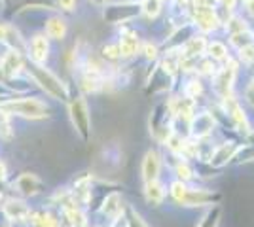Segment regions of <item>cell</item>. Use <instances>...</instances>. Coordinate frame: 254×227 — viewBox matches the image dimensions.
<instances>
[{
    "instance_id": "6da1fadb",
    "label": "cell",
    "mask_w": 254,
    "mask_h": 227,
    "mask_svg": "<svg viewBox=\"0 0 254 227\" xmlns=\"http://www.w3.org/2000/svg\"><path fill=\"white\" fill-rule=\"evenodd\" d=\"M0 110L8 116H19L27 119H42L48 116V106L40 98L25 97V98H8L0 102Z\"/></svg>"
},
{
    "instance_id": "7a4b0ae2",
    "label": "cell",
    "mask_w": 254,
    "mask_h": 227,
    "mask_svg": "<svg viewBox=\"0 0 254 227\" xmlns=\"http://www.w3.org/2000/svg\"><path fill=\"white\" fill-rule=\"evenodd\" d=\"M27 70H29L31 78L40 86V89L46 95H50L52 98H57V100H66L68 98V91H66L64 84L53 72H50L46 66L31 63V65H27Z\"/></svg>"
},
{
    "instance_id": "3957f363",
    "label": "cell",
    "mask_w": 254,
    "mask_h": 227,
    "mask_svg": "<svg viewBox=\"0 0 254 227\" xmlns=\"http://www.w3.org/2000/svg\"><path fill=\"white\" fill-rule=\"evenodd\" d=\"M68 112H70V119H72L76 131L80 133V136L84 140H87L91 135V119H89V108H87L85 98L82 95L72 98L68 104Z\"/></svg>"
},
{
    "instance_id": "277c9868",
    "label": "cell",
    "mask_w": 254,
    "mask_h": 227,
    "mask_svg": "<svg viewBox=\"0 0 254 227\" xmlns=\"http://www.w3.org/2000/svg\"><path fill=\"white\" fill-rule=\"evenodd\" d=\"M235 74H237V63L235 61H230V65H226L224 68H220L216 76H214V89L218 95L228 97L232 95V87L233 82H235Z\"/></svg>"
},
{
    "instance_id": "5b68a950",
    "label": "cell",
    "mask_w": 254,
    "mask_h": 227,
    "mask_svg": "<svg viewBox=\"0 0 254 227\" xmlns=\"http://www.w3.org/2000/svg\"><path fill=\"white\" fill-rule=\"evenodd\" d=\"M29 57L34 65H44L50 57V38L46 33L34 34L29 42Z\"/></svg>"
},
{
    "instance_id": "8992f818",
    "label": "cell",
    "mask_w": 254,
    "mask_h": 227,
    "mask_svg": "<svg viewBox=\"0 0 254 227\" xmlns=\"http://www.w3.org/2000/svg\"><path fill=\"white\" fill-rule=\"evenodd\" d=\"M220 199L218 193H212L209 189H191V187H186V193L182 197L180 205L182 206H205V205H212Z\"/></svg>"
},
{
    "instance_id": "52a82bcc",
    "label": "cell",
    "mask_w": 254,
    "mask_h": 227,
    "mask_svg": "<svg viewBox=\"0 0 254 227\" xmlns=\"http://www.w3.org/2000/svg\"><path fill=\"white\" fill-rule=\"evenodd\" d=\"M159 171H161V155L156 150L146 151V155L142 159V180H144V184L158 180Z\"/></svg>"
},
{
    "instance_id": "ba28073f",
    "label": "cell",
    "mask_w": 254,
    "mask_h": 227,
    "mask_svg": "<svg viewBox=\"0 0 254 227\" xmlns=\"http://www.w3.org/2000/svg\"><path fill=\"white\" fill-rule=\"evenodd\" d=\"M2 214L8 218L10 222H25L31 216V208L25 205L23 201L17 199H8L2 206Z\"/></svg>"
},
{
    "instance_id": "9c48e42d",
    "label": "cell",
    "mask_w": 254,
    "mask_h": 227,
    "mask_svg": "<svg viewBox=\"0 0 254 227\" xmlns=\"http://www.w3.org/2000/svg\"><path fill=\"white\" fill-rule=\"evenodd\" d=\"M25 68V61L21 57V51L17 49H10L8 53L0 59V70L6 76H17Z\"/></svg>"
},
{
    "instance_id": "30bf717a",
    "label": "cell",
    "mask_w": 254,
    "mask_h": 227,
    "mask_svg": "<svg viewBox=\"0 0 254 227\" xmlns=\"http://www.w3.org/2000/svg\"><path fill=\"white\" fill-rule=\"evenodd\" d=\"M15 187H17V191L21 195H25V197H32V195L42 191L44 184L34 176V174H21V176L15 180Z\"/></svg>"
},
{
    "instance_id": "8fae6325",
    "label": "cell",
    "mask_w": 254,
    "mask_h": 227,
    "mask_svg": "<svg viewBox=\"0 0 254 227\" xmlns=\"http://www.w3.org/2000/svg\"><path fill=\"white\" fill-rule=\"evenodd\" d=\"M66 31H68V25L64 21L61 15H53L46 21V27H44V33L50 40H64L66 36Z\"/></svg>"
},
{
    "instance_id": "7c38bea8",
    "label": "cell",
    "mask_w": 254,
    "mask_h": 227,
    "mask_svg": "<svg viewBox=\"0 0 254 227\" xmlns=\"http://www.w3.org/2000/svg\"><path fill=\"white\" fill-rule=\"evenodd\" d=\"M237 153V146H235V142H226V144H220L214 153H212L211 157V163L214 167H222L226 163L232 159L233 155Z\"/></svg>"
},
{
    "instance_id": "4fadbf2b",
    "label": "cell",
    "mask_w": 254,
    "mask_h": 227,
    "mask_svg": "<svg viewBox=\"0 0 254 227\" xmlns=\"http://www.w3.org/2000/svg\"><path fill=\"white\" fill-rule=\"evenodd\" d=\"M120 57H124V59H131V57H135L138 51V38L135 33H126L122 38H120Z\"/></svg>"
},
{
    "instance_id": "5bb4252c",
    "label": "cell",
    "mask_w": 254,
    "mask_h": 227,
    "mask_svg": "<svg viewBox=\"0 0 254 227\" xmlns=\"http://www.w3.org/2000/svg\"><path fill=\"white\" fill-rule=\"evenodd\" d=\"M212 127H214V119H212L211 114H199V116L191 118V133L197 135V136L209 135Z\"/></svg>"
},
{
    "instance_id": "9a60e30c",
    "label": "cell",
    "mask_w": 254,
    "mask_h": 227,
    "mask_svg": "<svg viewBox=\"0 0 254 227\" xmlns=\"http://www.w3.org/2000/svg\"><path fill=\"white\" fill-rule=\"evenodd\" d=\"M144 195H146V201L150 205L159 206L165 199V185L161 184L159 180H154V182H148L146 184V189H144Z\"/></svg>"
},
{
    "instance_id": "2e32d148",
    "label": "cell",
    "mask_w": 254,
    "mask_h": 227,
    "mask_svg": "<svg viewBox=\"0 0 254 227\" xmlns=\"http://www.w3.org/2000/svg\"><path fill=\"white\" fill-rule=\"evenodd\" d=\"M184 57H197L207 51V40L203 36H191L184 45Z\"/></svg>"
},
{
    "instance_id": "e0dca14e",
    "label": "cell",
    "mask_w": 254,
    "mask_h": 227,
    "mask_svg": "<svg viewBox=\"0 0 254 227\" xmlns=\"http://www.w3.org/2000/svg\"><path fill=\"white\" fill-rule=\"evenodd\" d=\"M103 212H105L108 218H112V220H118V216L124 212V205H120V195L112 193V195H108V197H106Z\"/></svg>"
},
{
    "instance_id": "ac0fdd59",
    "label": "cell",
    "mask_w": 254,
    "mask_h": 227,
    "mask_svg": "<svg viewBox=\"0 0 254 227\" xmlns=\"http://www.w3.org/2000/svg\"><path fill=\"white\" fill-rule=\"evenodd\" d=\"M31 224L32 227H59L57 220L50 212H31Z\"/></svg>"
},
{
    "instance_id": "d6986e66",
    "label": "cell",
    "mask_w": 254,
    "mask_h": 227,
    "mask_svg": "<svg viewBox=\"0 0 254 227\" xmlns=\"http://www.w3.org/2000/svg\"><path fill=\"white\" fill-rule=\"evenodd\" d=\"M207 51H209L207 55L214 61H226L228 59V47H226V44L218 42V40L207 44Z\"/></svg>"
},
{
    "instance_id": "ffe728a7",
    "label": "cell",
    "mask_w": 254,
    "mask_h": 227,
    "mask_svg": "<svg viewBox=\"0 0 254 227\" xmlns=\"http://www.w3.org/2000/svg\"><path fill=\"white\" fill-rule=\"evenodd\" d=\"M159 11H161V0H144V2H142V13H144L148 19L158 17Z\"/></svg>"
},
{
    "instance_id": "44dd1931",
    "label": "cell",
    "mask_w": 254,
    "mask_h": 227,
    "mask_svg": "<svg viewBox=\"0 0 254 227\" xmlns=\"http://www.w3.org/2000/svg\"><path fill=\"white\" fill-rule=\"evenodd\" d=\"M127 227H148V224L133 206H127Z\"/></svg>"
},
{
    "instance_id": "7402d4cb",
    "label": "cell",
    "mask_w": 254,
    "mask_h": 227,
    "mask_svg": "<svg viewBox=\"0 0 254 227\" xmlns=\"http://www.w3.org/2000/svg\"><path fill=\"white\" fill-rule=\"evenodd\" d=\"M218 216H220V210H218V208L209 210V212H207V216L199 222V226L197 227H216L218 226Z\"/></svg>"
},
{
    "instance_id": "603a6c76",
    "label": "cell",
    "mask_w": 254,
    "mask_h": 227,
    "mask_svg": "<svg viewBox=\"0 0 254 227\" xmlns=\"http://www.w3.org/2000/svg\"><path fill=\"white\" fill-rule=\"evenodd\" d=\"M177 176H179V180H182V182H190L191 178H193V171L190 169L188 163H179L177 165Z\"/></svg>"
},
{
    "instance_id": "cb8c5ba5",
    "label": "cell",
    "mask_w": 254,
    "mask_h": 227,
    "mask_svg": "<svg viewBox=\"0 0 254 227\" xmlns=\"http://www.w3.org/2000/svg\"><path fill=\"white\" fill-rule=\"evenodd\" d=\"M103 57L108 59V61H118V59H122L120 57V45L118 44H108L103 47Z\"/></svg>"
},
{
    "instance_id": "d4e9b609",
    "label": "cell",
    "mask_w": 254,
    "mask_h": 227,
    "mask_svg": "<svg viewBox=\"0 0 254 227\" xmlns=\"http://www.w3.org/2000/svg\"><path fill=\"white\" fill-rule=\"evenodd\" d=\"M239 59L243 61L245 65H253L254 63V44H249L239 49Z\"/></svg>"
},
{
    "instance_id": "484cf974",
    "label": "cell",
    "mask_w": 254,
    "mask_h": 227,
    "mask_svg": "<svg viewBox=\"0 0 254 227\" xmlns=\"http://www.w3.org/2000/svg\"><path fill=\"white\" fill-rule=\"evenodd\" d=\"M239 163H249V161H254V144H249V146H245L239 150Z\"/></svg>"
},
{
    "instance_id": "4316f807",
    "label": "cell",
    "mask_w": 254,
    "mask_h": 227,
    "mask_svg": "<svg viewBox=\"0 0 254 227\" xmlns=\"http://www.w3.org/2000/svg\"><path fill=\"white\" fill-rule=\"evenodd\" d=\"M142 53H144V57H146L148 61H152V59H156V57H158V47H156L154 44L146 42L144 44V47H142Z\"/></svg>"
},
{
    "instance_id": "83f0119b",
    "label": "cell",
    "mask_w": 254,
    "mask_h": 227,
    "mask_svg": "<svg viewBox=\"0 0 254 227\" xmlns=\"http://www.w3.org/2000/svg\"><path fill=\"white\" fill-rule=\"evenodd\" d=\"M245 100H247L251 106H254V78L251 80V84L247 86V91H245Z\"/></svg>"
},
{
    "instance_id": "f1b7e54d",
    "label": "cell",
    "mask_w": 254,
    "mask_h": 227,
    "mask_svg": "<svg viewBox=\"0 0 254 227\" xmlns=\"http://www.w3.org/2000/svg\"><path fill=\"white\" fill-rule=\"evenodd\" d=\"M57 6L63 11H72L76 6V0H57Z\"/></svg>"
},
{
    "instance_id": "f546056e",
    "label": "cell",
    "mask_w": 254,
    "mask_h": 227,
    "mask_svg": "<svg viewBox=\"0 0 254 227\" xmlns=\"http://www.w3.org/2000/svg\"><path fill=\"white\" fill-rule=\"evenodd\" d=\"M220 2L226 10H235V6H237V0H220Z\"/></svg>"
},
{
    "instance_id": "4dcf8cb0",
    "label": "cell",
    "mask_w": 254,
    "mask_h": 227,
    "mask_svg": "<svg viewBox=\"0 0 254 227\" xmlns=\"http://www.w3.org/2000/svg\"><path fill=\"white\" fill-rule=\"evenodd\" d=\"M93 6H97V8H103V6H106V2H110V0H89Z\"/></svg>"
},
{
    "instance_id": "1f68e13d",
    "label": "cell",
    "mask_w": 254,
    "mask_h": 227,
    "mask_svg": "<svg viewBox=\"0 0 254 227\" xmlns=\"http://www.w3.org/2000/svg\"><path fill=\"white\" fill-rule=\"evenodd\" d=\"M245 2H247V0H245Z\"/></svg>"
}]
</instances>
